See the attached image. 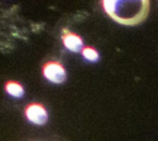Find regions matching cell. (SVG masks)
Listing matches in <instances>:
<instances>
[{
	"label": "cell",
	"instance_id": "6da1fadb",
	"mask_svg": "<svg viewBox=\"0 0 158 141\" xmlns=\"http://www.w3.org/2000/svg\"><path fill=\"white\" fill-rule=\"evenodd\" d=\"M104 11L116 22L135 26L143 22L149 14L148 0H104Z\"/></svg>",
	"mask_w": 158,
	"mask_h": 141
},
{
	"label": "cell",
	"instance_id": "7a4b0ae2",
	"mask_svg": "<svg viewBox=\"0 0 158 141\" xmlns=\"http://www.w3.org/2000/svg\"><path fill=\"white\" fill-rule=\"evenodd\" d=\"M42 73H43L44 78L47 80H49L51 83L60 84L67 79L65 68L63 67V64L60 62H57V61H49V62L44 63Z\"/></svg>",
	"mask_w": 158,
	"mask_h": 141
},
{
	"label": "cell",
	"instance_id": "3957f363",
	"mask_svg": "<svg viewBox=\"0 0 158 141\" xmlns=\"http://www.w3.org/2000/svg\"><path fill=\"white\" fill-rule=\"evenodd\" d=\"M25 115L27 120L35 125H43L48 120V114L46 108L40 103H31L25 109Z\"/></svg>",
	"mask_w": 158,
	"mask_h": 141
},
{
	"label": "cell",
	"instance_id": "277c9868",
	"mask_svg": "<svg viewBox=\"0 0 158 141\" xmlns=\"http://www.w3.org/2000/svg\"><path fill=\"white\" fill-rule=\"evenodd\" d=\"M62 41H63L64 46L72 52H80L84 48L83 40L80 38V36H78L77 33L70 32L67 28L62 31Z\"/></svg>",
	"mask_w": 158,
	"mask_h": 141
},
{
	"label": "cell",
	"instance_id": "5b68a950",
	"mask_svg": "<svg viewBox=\"0 0 158 141\" xmlns=\"http://www.w3.org/2000/svg\"><path fill=\"white\" fill-rule=\"evenodd\" d=\"M5 90L7 94H10L11 96H15V98H21L23 95V88L22 85L19 83V82H15V80H9L5 83Z\"/></svg>",
	"mask_w": 158,
	"mask_h": 141
},
{
	"label": "cell",
	"instance_id": "8992f818",
	"mask_svg": "<svg viewBox=\"0 0 158 141\" xmlns=\"http://www.w3.org/2000/svg\"><path fill=\"white\" fill-rule=\"evenodd\" d=\"M81 53H83L84 58L88 59V61H90V62H96L99 59V53L93 47H84L83 51H81Z\"/></svg>",
	"mask_w": 158,
	"mask_h": 141
}]
</instances>
